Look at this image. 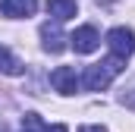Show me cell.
Listing matches in <instances>:
<instances>
[{"label": "cell", "mask_w": 135, "mask_h": 132, "mask_svg": "<svg viewBox=\"0 0 135 132\" xmlns=\"http://www.w3.org/2000/svg\"><path fill=\"white\" fill-rule=\"evenodd\" d=\"M123 63H126V60H116V57L101 60V63H91L85 69V76H82V85H85L88 91H104V88L123 72Z\"/></svg>", "instance_id": "obj_1"}, {"label": "cell", "mask_w": 135, "mask_h": 132, "mask_svg": "<svg viewBox=\"0 0 135 132\" xmlns=\"http://www.w3.org/2000/svg\"><path fill=\"white\" fill-rule=\"evenodd\" d=\"M107 44H110V54L116 60H126V57L135 54V32L119 25V29H113V32L107 35Z\"/></svg>", "instance_id": "obj_2"}, {"label": "cell", "mask_w": 135, "mask_h": 132, "mask_svg": "<svg viewBox=\"0 0 135 132\" xmlns=\"http://www.w3.org/2000/svg\"><path fill=\"white\" fill-rule=\"evenodd\" d=\"M69 44H72L75 54H94L101 47V35H98L94 25H82V29H75L69 35Z\"/></svg>", "instance_id": "obj_3"}, {"label": "cell", "mask_w": 135, "mask_h": 132, "mask_svg": "<svg viewBox=\"0 0 135 132\" xmlns=\"http://www.w3.org/2000/svg\"><path fill=\"white\" fill-rule=\"evenodd\" d=\"M50 85H54L60 95H75V88H79V76H75L72 66H57V69L50 72Z\"/></svg>", "instance_id": "obj_4"}, {"label": "cell", "mask_w": 135, "mask_h": 132, "mask_svg": "<svg viewBox=\"0 0 135 132\" xmlns=\"http://www.w3.org/2000/svg\"><path fill=\"white\" fill-rule=\"evenodd\" d=\"M38 10V0H0V13L9 19H25Z\"/></svg>", "instance_id": "obj_5"}, {"label": "cell", "mask_w": 135, "mask_h": 132, "mask_svg": "<svg viewBox=\"0 0 135 132\" xmlns=\"http://www.w3.org/2000/svg\"><path fill=\"white\" fill-rule=\"evenodd\" d=\"M41 38H44V50H50V54H60V50L66 47L63 41H69V38H63V32H60L57 22H54V25L44 22V25H41Z\"/></svg>", "instance_id": "obj_6"}, {"label": "cell", "mask_w": 135, "mask_h": 132, "mask_svg": "<svg viewBox=\"0 0 135 132\" xmlns=\"http://www.w3.org/2000/svg\"><path fill=\"white\" fill-rule=\"evenodd\" d=\"M75 10H79V0H47V13L57 19V22H66L75 16Z\"/></svg>", "instance_id": "obj_7"}, {"label": "cell", "mask_w": 135, "mask_h": 132, "mask_svg": "<svg viewBox=\"0 0 135 132\" xmlns=\"http://www.w3.org/2000/svg\"><path fill=\"white\" fill-rule=\"evenodd\" d=\"M22 69H25L22 60H16V57L0 44V72H6V76H22Z\"/></svg>", "instance_id": "obj_8"}, {"label": "cell", "mask_w": 135, "mask_h": 132, "mask_svg": "<svg viewBox=\"0 0 135 132\" xmlns=\"http://www.w3.org/2000/svg\"><path fill=\"white\" fill-rule=\"evenodd\" d=\"M47 126L41 123V116L38 113H25V120H22V132H44Z\"/></svg>", "instance_id": "obj_9"}, {"label": "cell", "mask_w": 135, "mask_h": 132, "mask_svg": "<svg viewBox=\"0 0 135 132\" xmlns=\"http://www.w3.org/2000/svg\"><path fill=\"white\" fill-rule=\"evenodd\" d=\"M123 104H126L129 110H135V91H126V95H123Z\"/></svg>", "instance_id": "obj_10"}, {"label": "cell", "mask_w": 135, "mask_h": 132, "mask_svg": "<svg viewBox=\"0 0 135 132\" xmlns=\"http://www.w3.org/2000/svg\"><path fill=\"white\" fill-rule=\"evenodd\" d=\"M44 132H69V129H66V126H63V123H57V126H47V129H44Z\"/></svg>", "instance_id": "obj_11"}, {"label": "cell", "mask_w": 135, "mask_h": 132, "mask_svg": "<svg viewBox=\"0 0 135 132\" xmlns=\"http://www.w3.org/2000/svg\"><path fill=\"white\" fill-rule=\"evenodd\" d=\"M79 132H107V129H104V126H82Z\"/></svg>", "instance_id": "obj_12"}, {"label": "cell", "mask_w": 135, "mask_h": 132, "mask_svg": "<svg viewBox=\"0 0 135 132\" xmlns=\"http://www.w3.org/2000/svg\"><path fill=\"white\" fill-rule=\"evenodd\" d=\"M0 132H6V126H3V123H0Z\"/></svg>", "instance_id": "obj_13"}, {"label": "cell", "mask_w": 135, "mask_h": 132, "mask_svg": "<svg viewBox=\"0 0 135 132\" xmlns=\"http://www.w3.org/2000/svg\"><path fill=\"white\" fill-rule=\"evenodd\" d=\"M98 3H110V0H98Z\"/></svg>", "instance_id": "obj_14"}]
</instances>
